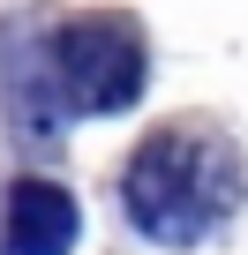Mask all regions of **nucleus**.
I'll list each match as a JSON object with an SVG mask.
<instances>
[{"mask_svg":"<svg viewBox=\"0 0 248 255\" xmlns=\"http://www.w3.org/2000/svg\"><path fill=\"white\" fill-rule=\"evenodd\" d=\"M120 203L151 240L196 248L241 210V158L211 128H158L136 143L128 173H120Z\"/></svg>","mask_w":248,"mask_h":255,"instance_id":"nucleus-1","label":"nucleus"},{"mask_svg":"<svg viewBox=\"0 0 248 255\" xmlns=\"http://www.w3.org/2000/svg\"><path fill=\"white\" fill-rule=\"evenodd\" d=\"M45 68L60 75V105L68 113H120L143 90V38L128 15H75L53 30Z\"/></svg>","mask_w":248,"mask_h":255,"instance_id":"nucleus-2","label":"nucleus"},{"mask_svg":"<svg viewBox=\"0 0 248 255\" xmlns=\"http://www.w3.org/2000/svg\"><path fill=\"white\" fill-rule=\"evenodd\" d=\"M8 255H68L75 248V203L53 180H15L8 188Z\"/></svg>","mask_w":248,"mask_h":255,"instance_id":"nucleus-3","label":"nucleus"}]
</instances>
